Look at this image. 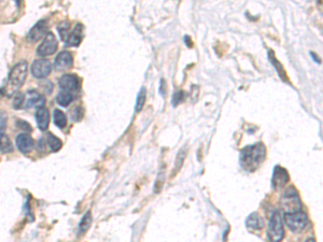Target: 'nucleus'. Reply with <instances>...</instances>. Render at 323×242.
I'll return each instance as SVG.
<instances>
[{"label": "nucleus", "instance_id": "f257e3e1", "mask_svg": "<svg viewBox=\"0 0 323 242\" xmlns=\"http://www.w3.org/2000/svg\"><path fill=\"white\" fill-rule=\"evenodd\" d=\"M266 157V148L263 143L246 147L240 152V165L247 171L257 170Z\"/></svg>", "mask_w": 323, "mask_h": 242}, {"label": "nucleus", "instance_id": "f03ea898", "mask_svg": "<svg viewBox=\"0 0 323 242\" xmlns=\"http://www.w3.org/2000/svg\"><path fill=\"white\" fill-rule=\"evenodd\" d=\"M27 62L22 60L11 69L8 82L1 90L2 94H4L7 97H11L16 93L17 90L25 82L27 77Z\"/></svg>", "mask_w": 323, "mask_h": 242}, {"label": "nucleus", "instance_id": "7ed1b4c3", "mask_svg": "<svg viewBox=\"0 0 323 242\" xmlns=\"http://www.w3.org/2000/svg\"><path fill=\"white\" fill-rule=\"evenodd\" d=\"M281 206L286 213H294L301 211L302 203L295 188L290 187L285 192L281 199Z\"/></svg>", "mask_w": 323, "mask_h": 242}, {"label": "nucleus", "instance_id": "20e7f679", "mask_svg": "<svg viewBox=\"0 0 323 242\" xmlns=\"http://www.w3.org/2000/svg\"><path fill=\"white\" fill-rule=\"evenodd\" d=\"M267 236L270 242H280L285 237L284 224H282V218L278 211H276L272 218H270L268 224Z\"/></svg>", "mask_w": 323, "mask_h": 242}, {"label": "nucleus", "instance_id": "39448f33", "mask_svg": "<svg viewBox=\"0 0 323 242\" xmlns=\"http://www.w3.org/2000/svg\"><path fill=\"white\" fill-rule=\"evenodd\" d=\"M285 222L293 232H301L307 226L308 217L305 213L298 211L294 213H286Z\"/></svg>", "mask_w": 323, "mask_h": 242}, {"label": "nucleus", "instance_id": "423d86ee", "mask_svg": "<svg viewBox=\"0 0 323 242\" xmlns=\"http://www.w3.org/2000/svg\"><path fill=\"white\" fill-rule=\"evenodd\" d=\"M57 47H59V42H57L55 36L52 32H48L42 43L37 49V53L39 56H49L55 53L57 51Z\"/></svg>", "mask_w": 323, "mask_h": 242}, {"label": "nucleus", "instance_id": "0eeeda50", "mask_svg": "<svg viewBox=\"0 0 323 242\" xmlns=\"http://www.w3.org/2000/svg\"><path fill=\"white\" fill-rule=\"evenodd\" d=\"M52 65L47 60H39L33 61L32 65V73L34 78L37 79H44L51 73Z\"/></svg>", "mask_w": 323, "mask_h": 242}, {"label": "nucleus", "instance_id": "6e6552de", "mask_svg": "<svg viewBox=\"0 0 323 242\" xmlns=\"http://www.w3.org/2000/svg\"><path fill=\"white\" fill-rule=\"evenodd\" d=\"M73 65V59L72 55L69 52H61V53L56 56L54 68L57 71H65L70 69Z\"/></svg>", "mask_w": 323, "mask_h": 242}, {"label": "nucleus", "instance_id": "1a4fd4ad", "mask_svg": "<svg viewBox=\"0 0 323 242\" xmlns=\"http://www.w3.org/2000/svg\"><path fill=\"white\" fill-rule=\"evenodd\" d=\"M60 88L63 90V91H68L71 93L79 90V80L78 77L74 74H65L63 76L59 82Z\"/></svg>", "mask_w": 323, "mask_h": 242}, {"label": "nucleus", "instance_id": "9d476101", "mask_svg": "<svg viewBox=\"0 0 323 242\" xmlns=\"http://www.w3.org/2000/svg\"><path fill=\"white\" fill-rule=\"evenodd\" d=\"M44 103H45V98L42 95H40L38 91H27L26 97H25V101H24L25 108L41 109V108H43Z\"/></svg>", "mask_w": 323, "mask_h": 242}, {"label": "nucleus", "instance_id": "9b49d317", "mask_svg": "<svg viewBox=\"0 0 323 242\" xmlns=\"http://www.w3.org/2000/svg\"><path fill=\"white\" fill-rule=\"evenodd\" d=\"M289 179H290L289 174H288V171L285 168H282V167H280V166L275 167L273 180H272L273 187L275 189L284 187L286 184L289 182Z\"/></svg>", "mask_w": 323, "mask_h": 242}, {"label": "nucleus", "instance_id": "f8f14e48", "mask_svg": "<svg viewBox=\"0 0 323 242\" xmlns=\"http://www.w3.org/2000/svg\"><path fill=\"white\" fill-rule=\"evenodd\" d=\"M33 139L28 134H20L16 137V146L22 153H31L33 149Z\"/></svg>", "mask_w": 323, "mask_h": 242}, {"label": "nucleus", "instance_id": "ddd939ff", "mask_svg": "<svg viewBox=\"0 0 323 242\" xmlns=\"http://www.w3.org/2000/svg\"><path fill=\"white\" fill-rule=\"evenodd\" d=\"M48 22L47 21H39L36 25H34L32 30L28 33V38H30L32 41H38L40 38L43 37V34L47 32L48 30Z\"/></svg>", "mask_w": 323, "mask_h": 242}, {"label": "nucleus", "instance_id": "4468645a", "mask_svg": "<svg viewBox=\"0 0 323 242\" xmlns=\"http://www.w3.org/2000/svg\"><path fill=\"white\" fill-rule=\"evenodd\" d=\"M82 32H83L82 25L79 24L74 27V30L71 31L70 34H69L65 41L67 47H78L81 42V40H82V34H83Z\"/></svg>", "mask_w": 323, "mask_h": 242}, {"label": "nucleus", "instance_id": "2eb2a0df", "mask_svg": "<svg viewBox=\"0 0 323 242\" xmlns=\"http://www.w3.org/2000/svg\"><path fill=\"white\" fill-rule=\"evenodd\" d=\"M36 122L38 127L41 130H47L50 125V113L47 109L41 108L36 112Z\"/></svg>", "mask_w": 323, "mask_h": 242}, {"label": "nucleus", "instance_id": "dca6fc26", "mask_svg": "<svg viewBox=\"0 0 323 242\" xmlns=\"http://www.w3.org/2000/svg\"><path fill=\"white\" fill-rule=\"evenodd\" d=\"M247 227L250 229H262L264 227V222L262 220V217L258 215L257 213H252V214L247 218L246 221Z\"/></svg>", "mask_w": 323, "mask_h": 242}, {"label": "nucleus", "instance_id": "f3484780", "mask_svg": "<svg viewBox=\"0 0 323 242\" xmlns=\"http://www.w3.org/2000/svg\"><path fill=\"white\" fill-rule=\"evenodd\" d=\"M53 120H54V124L57 126L59 128H64L67 125V118L65 113L56 109L53 113Z\"/></svg>", "mask_w": 323, "mask_h": 242}, {"label": "nucleus", "instance_id": "a211bd4d", "mask_svg": "<svg viewBox=\"0 0 323 242\" xmlns=\"http://www.w3.org/2000/svg\"><path fill=\"white\" fill-rule=\"evenodd\" d=\"M73 99L74 96L71 93H68V91H63V93L57 96V102L62 107H67L68 105H70Z\"/></svg>", "mask_w": 323, "mask_h": 242}, {"label": "nucleus", "instance_id": "6ab92c4d", "mask_svg": "<svg viewBox=\"0 0 323 242\" xmlns=\"http://www.w3.org/2000/svg\"><path fill=\"white\" fill-rule=\"evenodd\" d=\"M13 147L12 143L10 141V138L7 135H3L1 138H0V151L3 153H9L12 152Z\"/></svg>", "mask_w": 323, "mask_h": 242}, {"label": "nucleus", "instance_id": "aec40b11", "mask_svg": "<svg viewBox=\"0 0 323 242\" xmlns=\"http://www.w3.org/2000/svg\"><path fill=\"white\" fill-rule=\"evenodd\" d=\"M48 142H49V146H50L51 150L53 152H57L62 148V141L56 136L52 135V134H49V136H48Z\"/></svg>", "mask_w": 323, "mask_h": 242}, {"label": "nucleus", "instance_id": "412c9836", "mask_svg": "<svg viewBox=\"0 0 323 242\" xmlns=\"http://www.w3.org/2000/svg\"><path fill=\"white\" fill-rule=\"evenodd\" d=\"M146 97H147V91L145 89H141L139 94H138L137 97V103H136V112H140L142 110L143 106H145V102H146Z\"/></svg>", "mask_w": 323, "mask_h": 242}, {"label": "nucleus", "instance_id": "4be33fe9", "mask_svg": "<svg viewBox=\"0 0 323 242\" xmlns=\"http://www.w3.org/2000/svg\"><path fill=\"white\" fill-rule=\"evenodd\" d=\"M92 224V215H91V212H88L86 214L83 216L82 221L80 223V232L81 233H85L86 230H88L91 226Z\"/></svg>", "mask_w": 323, "mask_h": 242}, {"label": "nucleus", "instance_id": "5701e85b", "mask_svg": "<svg viewBox=\"0 0 323 242\" xmlns=\"http://www.w3.org/2000/svg\"><path fill=\"white\" fill-rule=\"evenodd\" d=\"M69 26H70V24H69L68 22H63L59 25V27H57L59 28V32L61 34V37L64 41H66V38H68L69 36Z\"/></svg>", "mask_w": 323, "mask_h": 242}, {"label": "nucleus", "instance_id": "b1692460", "mask_svg": "<svg viewBox=\"0 0 323 242\" xmlns=\"http://www.w3.org/2000/svg\"><path fill=\"white\" fill-rule=\"evenodd\" d=\"M25 101V96L23 94H17L15 95L14 99H13V108L14 109H21L24 105Z\"/></svg>", "mask_w": 323, "mask_h": 242}, {"label": "nucleus", "instance_id": "393cba45", "mask_svg": "<svg viewBox=\"0 0 323 242\" xmlns=\"http://www.w3.org/2000/svg\"><path fill=\"white\" fill-rule=\"evenodd\" d=\"M83 115H84L83 108L76 107L72 110V119H73V121H76V122H78V121H80L81 119H82Z\"/></svg>", "mask_w": 323, "mask_h": 242}, {"label": "nucleus", "instance_id": "a878e982", "mask_svg": "<svg viewBox=\"0 0 323 242\" xmlns=\"http://www.w3.org/2000/svg\"><path fill=\"white\" fill-rule=\"evenodd\" d=\"M183 95H184L183 91H177V93L175 94V96L172 97V103H174V106H177L179 102H181L182 98H183Z\"/></svg>", "mask_w": 323, "mask_h": 242}, {"label": "nucleus", "instance_id": "bb28decb", "mask_svg": "<svg viewBox=\"0 0 323 242\" xmlns=\"http://www.w3.org/2000/svg\"><path fill=\"white\" fill-rule=\"evenodd\" d=\"M5 125H7V122H5V115H3L2 119H0V138L4 135Z\"/></svg>", "mask_w": 323, "mask_h": 242}, {"label": "nucleus", "instance_id": "cd10ccee", "mask_svg": "<svg viewBox=\"0 0 323 242\" xmlns=\"http://www.w3.org/2000/svg\"><path fill=\"white\" fill-rule=\"evenodd\" d=\"M16 125L19 126V127L22 128V129H26L27 128L28 131H32V126L30 124H28V123L24 122V121H19V122L16 123Z\"/></svg>", "mask_w": 323, "mask_h": 242}, {"label": "nucleus", "instance_id": "c85d7f7f", "mask_svg": "<svg viewBox=\"0 0 323 242\" xmlns=\"http://www.w3.org/2000/svg\"><path fill=\"white\" fill-rule=\"evenodd\" d=\"M44 145H45V143H44L43 139H41L39 141V151H44Z\"/></svg>", "mask_w": 323, "mask_h": 242}, {"label": "nucleus", "instance_id": "c756f323", "mask_svg": "<svg viewBox=\"0 0 323 242\" xmlns=\"http://www.w3.org/2000/svg\"><path fill=\"white\" fill-rule=\"evenodd\" d=\"M311 56H313L314 57V59H315V60H316V62H320V60H318V59H317V56L315 55V53H314V52H311Z\"/></svg>", "mask_w": 323, "mask_h": 242}, {"label": "nucleus", "instance_id": "7c9ffc66", "mask_svg": "<svg viewBox=\"0 0 323 242\" xmlns=\"http://www.w3.org/2000/svg\"><path fill=\"white\" fill-rule=\"evenodd\" d=\"M306 242H316V240H315L314 238H311V239H308V240H306Z\"/></svg>", "mask_w": 323, "mask_h": 242}]
</instances>
